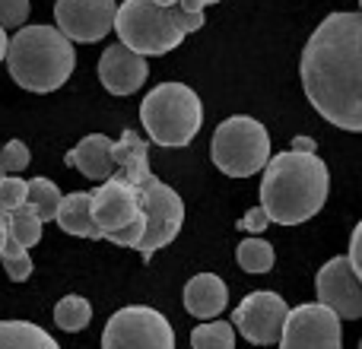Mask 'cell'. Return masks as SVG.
Masks as SVG:
<instances>
[{"mask_svg":"<svg viewBox=\"0 0 362 349\" xmlns=\"http://www.w3.org/2000/svg\"><path fill=\"white\" fill-rule=\"evenodd\" d=\"M299 70L315 112L362 134V13H331L302 48Z\"/></svg>","mask_w":362,"mask_h":349,"instance_id":"obj_1","label":"cell"},{"mask_svg":"<svg viewBox=\"0 0 362 349\" xmlns=\"http://www.w3.org/2000/svg\"><path fill=\"white\" fill-rule=\"evenodd\" d=\"M156 4H159V6H175L178 0H156Z\"/></svg>","mask_w":362,"mask_h":349,"instance_id":"obj_35","label":"cell"},{"mask_svg":"<svg viewBox=\"0 0 362 349\" xmlns=\"http://www.w3.org/2000/svg\"><path fill=\"white\" fill-rule=\"evenodd\" d=\"M89 321H93V305H89V299H83V295H64L54 305V324L61 327V331L76 333V331H83V327H89Z\"/></svg>","mask_w":362,"mask_h":349,"instance_id":"obj_21","label":"cell"},{"mask_svg":"<svg viewBox=\"0 0 362 349\" xmlns=\"http://www.w3.org/2000/svg\"><path fill=\"white\" fill-rule=\"evenodd\" d=\"M115 0H54V23L70 42L93 45L115 29Z\"/></svg>","mask_w":362,"mask_h":349,"instance_id":"obj_12","label":"cell"},{"mask_svg":"<svg viewBox=\"0 0 362 349\" xmlns=\"http://www.w3.org/2000/svg\"><path fill=\"white\" fill-rule=\"evenodd\" d=\"M115 32H118L121 45L140 57L169 54L185 38V32L175 25L172 6H159L156 0H124V4H118Z\"/></svg>","mask_w":362,"mask_h":349,"instance_id":"obj_7","label":"cell"},{"mask_svg":"<svg viewBox=\"0 0 362 349\" xmlns=\"http://www.w3.org/2000/svg\"><path fill=\"white\" fill-rule=\"evenodd\" d=\"M175 6H181V10H185V13H204L206 0H178Z\"/></svg>","mask_w":362,"mask_h":349,"instance_id":"obj_33","label":"cell"},{"mask_svg":"<svg viewBox=\"0 0 362 349\" xmlns=\"http://www.w3.org/2000/svg\"><path fill=\"white\" fill-rule=\"evenodd\" d=\"M29 162H32V156H29V146H25L23 140H10L6 146H0V169H4V174L23 172Z\"/></svg>","mask_w":362,"mask_h":349,"instance_id":"obj_26","label":"cell"},{"mask_svg":"<svg viewBox=\"0 0 362 349\" xmlns=\"http://www.w3.org/2000/svg\"><path fill=\"white\" fill-rule=\"evenodd\" d=\"M356 349H362V340H359V346H356Z\"/></svg>","mask_w":362,"mask_h":349,"instance_id":"obj_37","label":"cell"},{"mask_svg":"<svg viewBox=\"0 0 362 349\" xmlns=\"http://www.w3.org/2000/svg\"><path fill=\"white\" fill-rule=\"evenodd\" d=\"M318 305L334 312L340 321H356L362 318V283L353 273L350 257H334L318 270Z\"/></svg>","mask_w":362,"mask_h":349,"instance_id":"obj_13","label":"cell"},{"mask_svg":"<svg viewBox=\"0 0 362 349\" xmlns=\"http://www.w3.org/2000/svg\"><path fill=\"white\" fill-rule=\"evenodd\" d=\"M150 76V64L146 57L134 54L124 45H108L99 57V80L112 95H131Z\"/></svg>","mask_w":362,"mask_h":349,"instance_id":"obj_14","label":"cell"},{"mask_svg":"<svg viewBox=\"0 0 362 349\" xmlns=\"http://www.w3.org/2000/svg\"><path fill=\"white\" fill-rule=\"evenodd\" d=\"M6 242H10V216H6V213L0 210V254H4Z\"/></svg>","mask_w":362,"mask_h":349,"instance_id":"obj_31","label":"cell"},{"mask_svg":"<svg viewBox=\"0 0 362 349\" xmlns=\"http://www.w3.org/2000/svg\"><path fill=\"white\" fill-rule=\"evenodd\" d=\"M229 305V289L216 273H197L185 286V308L187 314L200 321H213Z\"/></svg>","mask_w":362,"mask_h":349,"instance_id":"obj_16","label":"cell"},{"mask_svg":"<svg viewBox=\"0 0 362 349\" xmlns=\"http://www.w3.org/2000/svg\"><path fill=\"white\" fill-rule=\"evenodd\" d=\"M289 318V305L276 292H251L242 305L232 312V324L248 343L255 346H276L283 337V327Z\"/></svg>","mask_w":362,"mask_h":349,"instance_id":"obj_9","label":"cell"},{"mask_svg":"<svg viewBox=\"0 0 362 349\" xmlns=\"http://www.w3.org/2000/svg\"><path fill=\"white\" fill-rule=\"evenodd\" d=\"M67 165L80 169L89 181H108L118 172V165H115V143L105 134H89V137H83L67 153Z\"/></svg>","mask_w":362,"mask_h":349,"instance_id":"obj_15","label":"cell"},{"mask_svg":"<svg viewBox=\"0 0 362 349\" xmlns=\"http://www.w3.org/2000/svg\"><path fill=\"white\" fill-rule=\"evenodd\" d=\"M140 216H144L140 191L127 178H121L118 172L93 191V219H95V225H99L102 238H112V235H118V232H124L127 225H134Z\"/></svg>","mask_w":362,"mask_h":349,"instance_id":"obj_11","label":"cell"},{"mask_svg":"<svg viewBox=\"0 0 362 349\" xmlns=\"http://www.w3.org/2000/svg\"><path fill=\"white\" fill-rule=\"evenodd\" d=\"M350 267H353V273L359 276V283H362V223L353 229V238H350Z\"/></svg>","mask_w":362,"mask_h":349,"instance_id":"obj_30","label":"cell"},{"mask_svg":"<svg viewBox=\"0 0 362 349\" xmlns=\"http://www.w3.org/2000/svg\"><path fill=\"white\" fill-rule=\"evenodd\" d=\"M140 121L144 131L156 146H187L200 131L204 108L191 86L185 83H159L140 105Z\"/></svg>","mask_w":362,"mask_h":349,"instance_id":"obj_5","label":"cell"},{"mask_svg":"<svg viewBox=\"0 0 362 349\" xmlns=\"http://www.w3.org/2000/svg\"><path fill=\"white\" fill-rule=\"evenodd\" d=\"M0 349H61L45 327L29 321H0Z\"/></svg>","mask_w":362,"mask_h":349,"instance_id":"obj_18","label":"cell"},{"mask_svg":"<svg viewBox=\"0 0 362 349\" xmlns=\"http://www.w3.org/2000/svg\"><path fill=\"white\" fill-rule=\"evenodd\" d=\"M6 51H10V38H6V29H0V61L6 57Z\"/></svg>","mask_w":362,"mask_h":349,"instance_id":"obj_34","label":"cell"},{"mask_svg":"<svg viewBox=\"0 0 362 349\" xmlns=\"http://www.w3.org/2000/svg\"><path fill=\"white\" fill-rule=\"evenodd\" d=\"M115 165H118L121 178H127L140 191L146 232L137 251L144 261H150L159 248L175 242V235L181 232V223H185V203H181V197L169 184H163L150 172V153H146V140L140 134L124 131L115 140Z\"/></svg>","mask_w":362,"mask_h":349,"instance_id":"obj_2","label":"cell"},{"mask_svg":"<svg viewBox=\"0 0 362 349\" xmlns=\"http://www.w3.org/2000/svg\"><path fill=\"white\" fill-rule=\"evenodd\" d=\"M54 223L61 225L67 235H76V238H102L99 225L93 219V191H76V194H67L57 206V216Z\"/></svg>","mask_w":362,"mask_h":349,"instance_id":"obj_17","label":"cell"},{"mask_svg":"<svg viewBox=\"0 0 362 349\" xmlns=\"http://www.w3.org/2000/svg\"><path fill=\"white\" fill-rule=\"evenodd\" d=\"M213 165L229 178H248L267 169L270 162V134L257 118L232 114L213 131L210 146Z\"/></svg>","mask_w":362,"mask_h":349,"instance_id":"obj_6","label":"cell"},{"mask_svg":"<svg viewBox=\"0 0 362 349\" xmlns=\"http://www.w3.org/2000/svg\"><path fill=\"white\" fill-rule=\"evenodd\" d=\"M318 146H315V140L312 137H296L293 140V153H315Z\"/></svg>","mask_w":362,"mask_h":349,"instance_id":"obj_32","label":"cell"},{"mask_svg":"<svg viewBox=\"0 0 362 349\" xmlns=\"http://www.w3.org/2000/svg\"><path fill=\"white\" fill-rule=\"evenodd\" d=\"M235 257L245 273H270V270H274V248H270V242H264V238H257V235L242 238Z\"/></svg>","mask_w":362,"mask_h":349,"instance_id":"obj_20","label":"cell"},{"mask_svg":"<svg viewBox=\"0 0 362 349\" xmlns=\"http://www.w3.org/2000/svg\"><path fill=\"white\" fill-rule=\"evenodd\" d=\"M206 4H219V0H206Z\"/></svg>","mask_w":362,"mask_h":349,"instance_id":"obj_36","label":"cell"},{"mask_svg":"<svg viewBox=\"0 0 362 349\" xmlns=\"http://www.w3.org/2000/svg\"><path fill=\"white\" fill-rule=\"evenodd\" d=\"M267 225H270V216H267V210H264V206H255V210H248L242 219H238V229L251 232V235H261Z\"/></svg>","mask_w":362,"mask_h":349,"instance_id":"obj_28","label":"cell"},{"mask_svg":"<svg viewBox=\"0 0 362 349\" xmlns=\"http://www.w3.org/2000/svg\"><path fill=\"white\" fill-rule=\"evenodd\" d=\"M25 200H29V181L16 178V174H4L0 178V210L13 213L25 206Z\"/></svg>","mask_w":362,"mask_h":349,"instance_id":"obj_25","label":"cell"},{"mask_svg":"<svg viewBox=\"0 0 362 349\" xmlns=\"http://www.w3.org/2000/svg\"><path fill=\"white\" fill-rule=\"evenodd\" d=\"M172 16H175V25L185 35H191V32H197L204 25V13H185L181 6H172Z\"/></svg>","mask_w":362,"mask_h":349,"instance_id":"obj_29","label":"cell"},{"mask_svg":"<svg viewBox=\"0 0 362 349\" xmlns=\"http://www.w3.org/2000/svg\"><path fill=\"white\" fill-rule=\"evenodd\" d=\"M191 349H235V331L229 321H204L191 331Z\"/></svg>","mask_w":362,"mask_h":349,"instance_id":"obj_22","label":"cell"},{"mask_svg":"<svg viewBox=\"0 0 362 349\" xmlns=\"http://www.w3.org/2000/svg\"><path fill=\"white\" fill-rule=\"evenodd\" d=\"M276 349H344L340 318L318 302L289 308L286 327H283Z\"/></svg>","mask_w":362,"mask_h":349,"instance_id":"obj_10","label":"cell"},{"mask_svg":"<svg viewBox=\"0 0 362 349\" xmlns=\"http://www.w3.org/2000/svg\"><path fill=\"white\" fill-rule=\"evenodd\" d=\"M0 261H4V270L6 276H10L13 283H23L32 276V257H29V248H23L19 242H6L4 254H0Z\"/></svg>","mask_w":362,"mask_h":349,"instance_id":"obj_24","label":"cell"},{"mask_svg":"<svg viewBox=\"0 0 362 349\" xmlns=\"http://www.w3.org/2000/svg\"><path fill=\"white\" fill-rule=\"evenodd\" d=\"M10 216V238L13 242H19L23 248H35L38 242H42V219H38V213L32 210L29 203L19 206V210L6 213Z\"/></svg>","mask_w":362,"mask_h":349,"instance_id":"obj_23","label":"cell"},{"mask_svg":"<svg viewBox=\"0 0 362 349\" xmlns=\"http://www.w3.org/2000/svg\"><path fill=\"white\" fill-rule=\"evenodd\" d=\"M359 10H362V0H359Z\"/></svg>","mask_w":362,"mask_h":349,"instance_id":"obj_39","label":"cell"},{"mask_svg":"<svg viewBox=\"0 0 362 349\" xmlns=\"http://www.w3.org/2000/svg\"><path fill=\"white\" fill-rule=\"evenodd\" d=\"M102 349H175V331L156 308L127 305L108 318Z\"/></svg>","mask_w":362,"mask_h":349,"instance_id":"obj_8","label":"cell"},{"mask_svg":"<svg viewBox=\"0 0 362 349\" xmlns=\"http://www.w3.org/2000/svg\"><path fill=\"white\" fill-rule=\"evenodd\" d=\"M6 67L16 86L29 93H54L76 67L74 42L54 25H23L10 38Z\"/></svg>","mask_w":362,"mask_h":349,"instance_id":"obj_4","label":"cell"},{"mask_svg":"<svg viewBox=\"0 0 362 349\" xmlns=\"http://www.w3.org/2000/svg\"><path fill=\"white\" fill-rule=\"evenodd\" d=\"M0 178H4V169H0Z\"/></svg>","mask_w":362,"mask_h":349,"instance_id":"obj_38","label":"cell"},{"mask_svg":"<svg viewBox=\"0 0 362 349\" xmlns=\"http://www.w3.org/2000/svg\"><path fill=\"white\" fill-rule=\"evenodd\" d=\"M61 200H64L61 187H57L51 178H32L29 181V200H25V203L38 213V219H42V223H54Z\"/></svg>","mask_w":362,"mask_h":349,"instance_id":"obj_19","label":"cell"},{"mask_svg":"<svg viewBox=\"0 0 362 349\" xmlns=\"http://www.w3.org/2000/svg\"><path fill=\"white\" fill-rule=\"evenodd\" d=\"M331 174L315 153H280L267 162L261 181V206L270 223L302 225L325 206Z\"/></svg>","mask_w":362,"mask_h":349,"instance_id":"obj_3","label":"cell"},{"mask_svg":"<svg viewBox=\"0 0 362 349\" xmlns=\"http://www.w3.org/2000/svg\"><path fill=\"white\" fill-rule=\"evenodd\" d=\"M29 10V0H0V29H23Z\"/></svg>","mask_w":362,"mask_h":349,"instance_id":"obj_27","label":"cell"}]
</instances>
